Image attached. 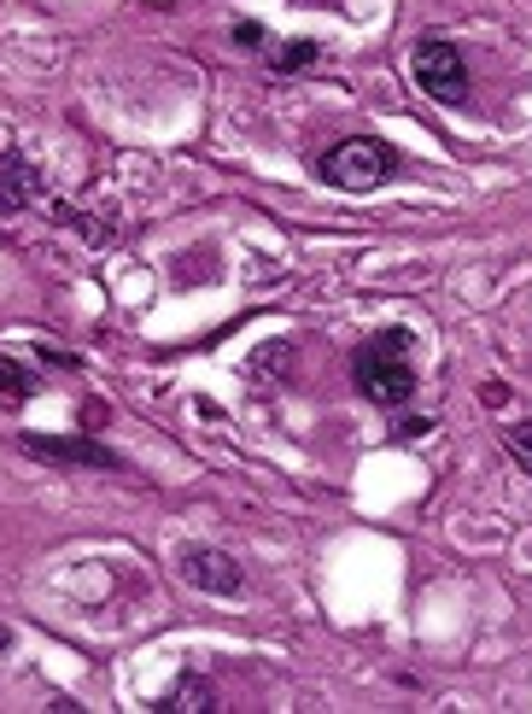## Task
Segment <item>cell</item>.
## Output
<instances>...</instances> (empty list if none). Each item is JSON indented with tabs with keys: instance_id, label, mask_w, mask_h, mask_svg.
<instances>
[{
	"instance_id": "cell-5",
	"label": "cell",
	"mask_w": 532,
	"mask_h": 714,
	"mask_svg": "<svg viewBox=\"0 0 532 714\" xmlns=\"http://www.w3.org/2000/svg\"><path fill=\"white\" fill-rule=\"evenodd\" d=\"M35 457H59V463H100V468H117V457L106 452V445H88V439H24Z\"/></svg>"
},
{
	"instance_id": "cell-2",
	"label": "cell",
	"mask_w": 532,
	"mask_h": 714,
	"mask_svg": "<svg viewBox=\"0 0 532 714\" xmlns=\"http://www.w3.org/2000/svg\"><path fill=\"white\" fill-rule=\"evenodd\" d=\"M316 170L334 182V188L363 194V188H380V182L398 176V153L386 147V141H375V135H352V141H340V147H327L316 158Z\"/></svg>"
},
{
	"instance_id": "cell-11",
	"label": "cell",
	"mask_w": 532,
	"mask_h": 714,
	"mask_svg": "<svg viewBox=\"0 0 532 714\" xmlns=\"http://www.w3.org/2000/svg\"><path fill=\"white\" fill-rule=\"evenodd\" d=\"M234 42H240V48H258V42H263V30H258V24H240V30H234Z\"/></svg>"
},
{
	"instance_id": "cell-9",
	"label": "cell",
	"mask_w": 532,
	"mask_h": 714,
	"mask_svg": "<svg viewBox=\"0 0 532 714\" xmlns=\"http://www.w3.org/2000/svg\"><path fill=\"white\" fill-rule=\"evenodd\" d=\"M503 452L515 457V468H526V475H532V422H515V427H509V434H503Z\"/></svg>"
},
{
	"instance_id": "cell-1",
	"label": "cell",
	"mask_w": 532,
	"mask_h": 714,
	"mask_svg": "<svg viewBox=\"0 0 532 714\" xmlns=\"http://www.w3.org/2000/svg\"><path fill=\"white\" fill-rule=\"evenodd\" d=\"M352 375H357V393H363V399H375V404H409V393H416V370H409V334H404V329L375 334V340L357 352Z\"/></svg>"
},
{
	"instance_id": "cell-3",
	"label": "cell",
	"mask_w": 532,
	"mask_h": 714,
	"mask_svg": "<svg viewBox=\"0 0 532 714\" xmlns=\"http://www.w3.org/2000/svg\"><path fill=\"white\" fill-rule=\"evenodd\" d=\"M409 71H416L421 94H434L439 106H462L468 100V59L457 42H421L409 53Z\"/></svg>"
},
{
	"instance_id": "cell-6",
	"label": "cell",
	"mask_w": 532,
	"mask_h": 714,
	"mask_svg": "<svg viewBox=\"0 0 532 714\" xmlns=\"http://www.w3.org/2000/svg\"><path fill=\"white\" fill-rule=\"evenodd\" d=\"M35 194H41V176L30 165H18V158H7L0 165V211H24Z\"/></svg>"
},
{
	"instance_id": "cell-10",
	"label": "cell",
	"mask_w": 532,
	"mask_h": 714,
	"mask_svg": "<svg viewBox=\"0 0 532 714\" xmlns=\"http://www.w3.org/2000/svg\"><path fill=\"white\" fill-rule=\"evenodd\" d=\"M0 386H7L12 399H30V393H35V381L18 370V363H7V358H0Z\"/></svg>"
},
{
	"instance_id": "cell-8",
	"label": "cell",
	"mask_w": 532,
	"mask_h": 714,
	"mask_svg": "<svg viewBox=\"0 0 532 714\" xmlns=\"http://www.w3.org/2000/svg\"><path fill=\"white\" fill-rule=\"evenodd\" d=\"M316 42H286V48H275V59H270V65L275 71H304V65H316Z\"/></svg>"
},
{
	"instance_id": "cell-7",
	"label": "cell",
	"mask_w": 532,
	"mask_h": 714,
	"mask_svg": "<svg viewBox=\"0 0 532 714\" xmlns=\"http://www.w3.org/2000/svg\"><path fill=\"white\" fill-rule=\"evenodd\" d=\"M158 708L164 714H176V708H217V691L194 673V680H176V691H170V697H158Z\"/></svg>"
},
{
	"instance_id": "cell-4",
	"label": "cell",
	"mask_w": 532,
	"mask_h": 714,
	"mask_svg": "<svg viewBox=\"0 0 532 714\" xmlns=\"http://www.w3.org/2000/svg\"><path fill=\"white\" fill-rule=\"evenodd\" d=\"M176 568H181V580L199 586V591H211V598H234V591L246 586L240 562L229 557V550H211V545H188L176 557Z\"/></svg>"
}]
</instances>
